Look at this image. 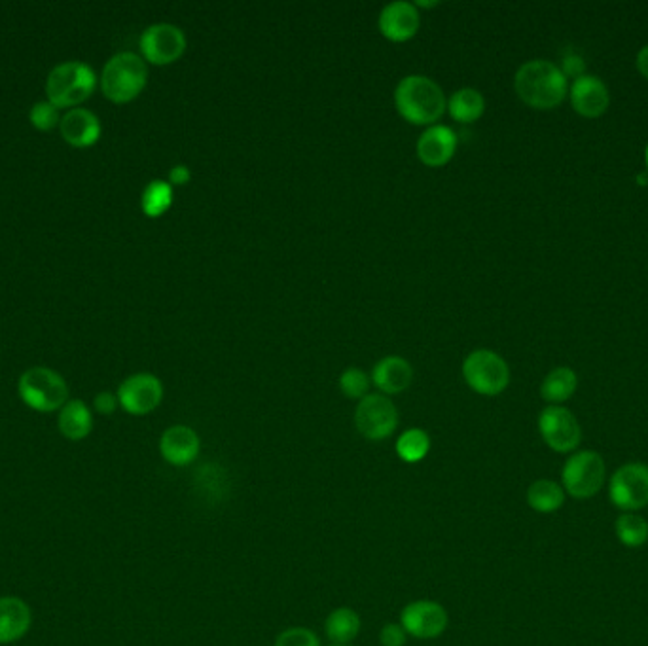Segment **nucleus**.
I'll return each instance as SVG.
<instances>
[{
	"label": "nucleus",
	"mask_w": 648,
	"mask_h": 646,
	"mask_svg": "<svg viewBox=\"0 0 648 646\" xmlns=\"http://www.w3.org/2000/svg\"><path fill=\"white\" fill-rule=\"evenodd\" d=\"M514 90L525 105L550 110L567 97L569 84L556 63L533 59L523 63L514 76Z\"/></svg>",
	"instance_id": "obj_1"
},
{
	"label": "nucleus",
	"mask_w": 648,
	"mask_h": 646,
	"mask_svg": "<svg viewBox=\"0 0 648 646\" xmlns=\"http://www.w3.org/2000/svg\"><path fill=\"white\" fill-rule=\"evenodd\" d=\"M395 107L406 122L431 127L444 116L448 101L442 88L429 76L410 74L396 86Z\"/></svg>",
	"instance_id": "obj_2"
},
{
	"label": "nucleus",
	"mask_w": 648,
	"mask_h": 646,
	"mask_svg": "<svg viewBox=\"0 0 648 646\" xmlns=\"http://www.w3.org/2000/svg\"><path fill=\"white\" fill-rule=\"evenodd\" d=\"M148 82V67L141 55L122 52L112 55L101 74V90L112 103H129L139 97Z\"/></svg>",
	"instance_id": "obj_3"
},
{
	"label": "nucleus",
	"mask_w": 648,
	"mask_h": 646,
	"mask_svg": "<svg viewBox=\"0 0 648 646\" xmlns=\"http://www.w3.org/2000/svg\"><path fill=\"white\" fill-rule=\"evenodd\" d=\"M97 86V76L82 61H67L52 69L46 80L48 101L59 108H76L88 101Z\"/></svg>",
	"instance_id": "obj_4"
},
{
	"label": "nucleus",
	"mask_w": 648,
	"mask_h": 646,
	"mask_svg": "<svg viewBox=\"0 0 648 646\" xmlns=\"http://www.w3.org/2000/svg\"><path fill=\"white\" fill-rule=\"evenodd\" d=\"M18 391L25 406L35 412H57L69 402L67 381L46 366H35L23 372L19 377Z\"/></svg>",
	"instance_id": "obj_5"
},
{
	"label": "nucleus",
	"mask_w": 648,
	"mask_h": 646,
	"mask_svg": "<svg viewBox=\"0 0 648 646\" xmlns=\"http://www.w3.org/2000/svg\"><path fill=\"white\" fill-rule=\"evenodd\" d=\"M607 467L599 453L584 449L571 455L561 472V487L575 499L595 497L605 485Z\"/></svg>",
	"instance_id": "obj_6"
},
{
	"label": "nucleus",
	"mask_w": 648,
	"mask_h": 646,
	"mask_svg": "<svg viewBox=\"0 0 648 646\" xmlns=\"http://www.w3.org/2000/svg\"><path fill=\"white\" fill-rule=\"evenodd\" d=\"M463 377L474 393L497 396L510 383V368L501 355L489 349H476L463 362Z\"/></svg>",
	"instance_id": "obj_7"
},
{
	"label": "nucleus",
	"mask_w": 648,
	"mask_h": 646,
	"mask_svg": "<svg viewBox=\"0 0 648 646\" xmlns=\"http://www.w3.org/2000/svg\"><path fill=\"white\" fill-rule=\"evenodd\" d=\"M400 415L395 402L381 393H370L359 400L355 410V427L362 438L381 442L395 434Z\"/></svg>",
	"instance_id": "obj_8"
},
{
	"label": "nucleus",
	"mask_w": 648,
	"mask_h": 646,
	"mask_svg": "<svg viewBox=\"0 0 648 646\" xmlns=\"http://www.w3.org/2000/svg\"><path fill=\"white\" fill-rule=\"evenodd\" d=\"M611 503L622 512H637L648 506V465L628 463L612 474Z\"/></svg>",
	"instance_id": "obj_9"
},
{
	"label": "nucleus",
	"mask_w": 648,
	"mask_h": 646,
	"mask_svg": "<svg viewBox=\"0 0 648 646\" xmlns=\"http://www.w3.org/2000/svg\"><path fill=\"white\" fill-rule=\"evenodd\" d=\"M408 637L429 641L440 637L450 624V614L444 605L432 599H415L400 612L398 622Z\"/></svg>",
	"instance_id": "obj_10"
},
{
	"label": "nucleus",
	"mask_w": 648,
	"mask_h": 646,
	"mask_svg": "<svg viewBox=\"0 0 648 646\" xmlns=\"http://www.w3.org/2000/svg\"><path fill=\"white\" fill-rule=\"evenodd\" d=\"M141 52L144 61L152 65H171L186 52V36L182 29L171 23L150 25L141 36Z\"/></svg>",
	"instance_id": "obj_11"
},
{
	"label": "nucleus",
	"mask_w": 648,
	"mask_h": 646,
	"mask_svg": "<svg viewBox=\"0 0 648 646\" xmlns=\"http://www.w3.org/2000/svg\"><path fill=\"white\" fill-rule=\"evenodd\" d=\"M539 431L546 446L558 453H571L582 440L575 415L563 406H548L539 415Z\"/></svg>",
	"instance_id": "obj_12"
},
{
	"label": "nucleus",
	"mask_w": 648,
	"mask_h": 646,
	"mask_svg": "<svg viewBox=\"0 0 648 646\" xmlns=\"http://www.w3.org/2000/svg\"><path fill=\"white\" fill-rule=\"evenodd\" d=\"M116 395L124 412L129 415H148L162 404V381L154 374H135L127 377Z\"/></svg>",
	"instance_id": "obj_13"
},
{
	"label": "nucleus",
	"mask_w": 648,
	"mask_h": 646,
	"mask_svg": "<svg viewBox=\"0 0 648 646\" xmlns=\"http://www.w3.org/2000/svg\"><path fill=\"white\" fill-rule=\"evenodd\" d=\"M201 438L188 425H173L165 429L160 438L163 461L171 467H188L199 457Z\"/></svg>",
	"instance_id": "obj_14"
},
{
	"label": "nucleus",
	"mask_w": 648,
	"mask_h": 646,
	"mask_svg": "<svg viewBox=\"0 0 648 646\" xmlns=\"http://www.w3.org/2000/svg\"><path fill=\"white\" fill-rule=\"evenodd\" d=\"M379 31L391 42H408L414 38L421 25L419 10L412 2L396 0L387 4L379 14Z\"/></svg>",
	"instance_id": "obj_15"
},
{
	"label": "nucleus",
	"mask_w": 648,
	"mask_h": 646,
	"mask_svg": "<svg viewBox=\"0 0 648 646\" xmlns=\"http://www.w3.org/2000/svg\"><path fill=\"white\" fill-rule=\"evenodd\" d=\"M569 97L576 112L586 118H597L605 114L611 103L609 88L594 74H584L573 80L569 88Z\"/></svg>",
	"instance_id": "obj_16"
},
{
	"label": "nucleus",
	"mask_w": 648,
	"mask_h": 646,
	"mask_svg": "<svg viewBox=\"0 0 648 646\" xmlns=\"http://www.w3.org/2000/svg\"><path fill=\"white\" fill-rule=\"evenodd\" d=\"M457 150V135L448 126L427 127L417 141V156L427 167H444Z\"/></svg>",
	"instance_id": "obj_17"
},
{
	"label": "nucleus",
	"mask_w": 648,
	"mask_h": 646,
	"mask_svg": "<svg viewBox=\"0 0 648 646\" xmlns=\"http://www.w3.org/2000/svg\"><path fill=\"white\" fill-rule=\"evenodd\" d=\"M33 624L31 607L16 595L0 597V645L23 639Z\"/></svg>",
	"instance_id": "obj_18"
},
{
	"label": "nucleus",
	"mask_w": 648,
	"mask_h": 646,
	"mask_svg": "<svg viewBox=\"0 0 648 646\" xmlns=\"http://www.w3.org/2000/svg\"><path fill=\"white\" fill-rule=\"evenodd\" d=\"M61 137L76 148H88L101 137V122L88 108H71L59 124Z\"/></svg>",
	"instance_id": "obj_19"
},
{
	"label": "nucleus",
	"mask_w": 648,
	"mask_h": 646,
	"mask_svg": "<svg viewBox=\"0 0 648 646\" xmlns=\"http://www.w3.org/2000/svg\"><path fill=\"white\" fill-rule=\"evenodd\" d=\"M414 381L412 364L402 357H385L379 360L372 372V383L385 396L404 393Z\"/></svg>",
	"instance_id": "obj_20"
},
{
	"label": "nucleus",
	"mask_w": 648,
	"mask_h": 646,
	"mask_svg": "<svg viewBox=\"0 0 648 646\" xmlns=\"http://www.w3.org/2000/svg\"><path fill=\"white\" fill-rule=\"evenodd\" d=\"M57 427L59 432L72 442H80L90 436L93 429V415L86 402L82 400H69L57 417Z\"/></svg>",
	"instance_id": "obj_21"
},
{
	"label": "nucleus",
	"mask_w": 648,
	"mask_h": 646,
	"mask_svg": "<svg viewBox=\"0 0 648 646\" xmlns=\"http://www.w3.org/2000/svg\"><path fill=\"white\" fill-rule=\"evenodd\" d=\"M362 622L359 612L340 607L334 609L324 620V633L332 641V645H349L359 637Z\"/></svg>",
	"instance_id": "obj_22"
},
{
	"label": "nucleus",
	"mask_w": 648,
	"mask_h": 646,
	"mask_svg": "<svg viewBox=\"0 0 648 646\" xmlns=\"http://www.w3.org/2000/svg\"><path fill=\"white\" fill-rule=\"evenodd\" d=\"M450 116L455 122L461 124H472L482 118L486 110V99L484 95L474 88H461L455 91L448 101Z\"/></svg>",
	"instance_id": "obj_23"
},
{
	"label": "nucleus",
	"mask_w": 648,
	"mask_h": 646,
	"mask_svg": "<svg viewBox=\"0 0 648 646\" xmlns=\"http://www.w3.org/2000/svg\"><path fill=\"white\" fill-rule=\"evenodd\" d=\"M578 377L575 370L567 366H559L552 370L548 376L544 377L540 385V396L550 402L552 406H559L561 402H567L571 396L575 395Z\"/></svg>",
	"instance_id": "obj_24"
},
{
	"label": "nucleus",
	"mask_w": 648,
	"mask_h": 646,
	"mask_svg": "<svg viewBox=\"0 0 648 646\" xmlns=\"http://www.w3.org/2000/svg\"><path fill=\"white\" fill-rule=\"evenodd\" d=\"M527 503L539 514H552L565 503V491L558 482L542 478L529 485Z\"/></svg>",
	"instance_id": "obj_25"
},
{
	"label": "nucleus",
	"mask_w": 648,
	"mask_h": 646,
	"mask_svg": "<svg viewBox=\"0 0 648 646\" xmlns=\"http://www.w3.org/2000/svg\"><path fill=\"white\" fill-rule=\"evenodd\" d=\"M395 449L396 455L404 463L408 465L421 463L431 451V436L423 429H408L398 436Z\"/></svg>",
	"instance_id": "obj_26"
},
{
	"label": "nucleus",
	"mask_w": 648,
	"mask_h": 646,
	"mask_svg": "<svg viewBox=\"0 0 648 646\" xmlns=\"http://www.w3.org/2000/svg\"><path fill=\"white\" fill-rule=\"evenodd\" d=\"M171 205H173V186L169 182L152 180L144 188L143 198H141L144 215L158 218L165 215Z\"/></svg>",
	"instance_id": "obj_27"
},
{
	"label": "nucleus",
	"mask_w": 648,
	"mask_h": 646,
	"mask_svg": "<svg viewBox=\"0 0 648 646\" xmlns=\"http://www.w3.org/2000/svg\"><path fill=\"white\" fill-rule=\"evenodd\" d=\"M616 537L628 546V548H639L648 540V523L641 518L637 512H624L616 520Z\"/></svg>",
	"instance_id": "obj_28"
},
{
	"label": "nucleus",
	"mask_w": 648,
	"mask_h": 646,
	"mask_svg": "<svg viewBox=\"0 0 648 646\" xmlns=\"http://www.w3.org/2000/svg\"><path fill=\"white\" fill-rule=\"evenodd\" d=\"M370 383L372 377L360 368H347L340 376V389L351 400H362L364 396L370 395Z\"/></svg>",
	"instance_id": "obj_29"
},
{
	"label": "nucleus",
	"mask_w": 648,
	"mask_h": 646,
	"mask_svg": "<svg viewBox=\"0 0 648 646\" xmlns=\"http://www.w3.org/2000/svg\"><path fill=\"white\" fill-rule=\"evenodd\" d=\"M273 646H321V639L313 629L294 626V628L283 629Z\"/></svg>",
	"instance_id": "obj_30"
},
{
	"label": "nucleus",
	"mask_w": 648,
	"mask_h": 646,
	"mask_svg": "<svg viewBox=\"0 0 648 646\" xmlns=\"http://www.w3.org/2000/svg\"><path fill=\"white\" fill-rule=\"evenodd\" d=\"M29 120L38 131H52L54 127L61 124L59 108L52 105L50 101H38L29 112Z\"/></svg>",
	"instance_id": "obj_31"
},
{
	"label": "nucleus",
	"mask_w": 648,
	"mask_h": 646,
	"mask_svg": "<svg viewBox=\"0 0 648 646\" xmlns=\"http://www.w3.org/2000/svg\"><path fill=\"white\" fill-rule=\"evenodd\" d=\"M559 69L565 74V78H573V80H576V78H580V76L586 74V61H584L582 55L576 54V52H569V54L563 55Z\"/></svg>",
	"instance_id": "obj_32"
},
{
	"label": "nucleus",
	"mask_w": 648,
	"mask_h": 646,
	"mask_svg": "<svg viewBox=\"0 0 648 646\" xmlns=\"http://www.w3.org/2000/svg\"><path fill=\"white\" fill-rule=\"evenodd\" d=\"M408 641V633L400 624H385L379 631V643L381 646H404Z\"/></svg>",
	"instance_id": "obj_33"
},
{
	"label": "nucleus",
	"mask_w": 648,
	"mask_h": 646,
	"mask_svg": "<svg viewBox=\"0 0 648 646\" xmlns=\"http://www.w3.org/2000/svg\"><path fill=\"white\" fill-rule=\"evenodd\" d=\"M118 406H120L118 395L108 393V391H103V393H99L93 398V408H95V412L101 413V415H112V413L116 412Z\"/></svg>",
	"instance_id": "obj_34"
},
{
	"label": "nucleus",
	"mask_w": 648,
	"mask_h": 646,
	"mask_svg": "<svg viewBox=\"0 0 648 646\" xmlns=\"http://www.w3.org/2000/svg\"><path fill=\"white\" fill-rule=\"evenodd\" d=\"M192 179V173L186 165H175L171 171H169V184L171 186H184L186 182H190Z\"/></svg>",
	"instance_id": "obj_35"
},
{
	"label": "nucleus",
	"mask_w": 648,
	"mask_h": 646,
	"mask_svg": "<svg viewBox=\"0 0 648 646\" xmlns=\"http://www.w3.org/2000/svg\"><path fill=\"white\" fill-rule=\"evenodd\" d=\"M637 69H639V72L645 76L648 80V44L647 46H643L641 50H639V54H637Z\"/></svg>",
	"instance_id": "obj_36"
},
{
	"label": "nucleus",
	"mask_w": 648,
	"mask_h": 646,
	"mask_svg": "<svg viewBox=\"0 0 648 646\" xmlns=\"http://www.w3.org/2000/svg\"><path fill=\"white\" fill-rule=\"evenodd\" d=\"M645 163H647V169H648V144H647V152H645Z\"/></svg>",
	"instance_id": "obj_37"
},
{
	"label": "nucleus",
	"mask_w": 648,
	"mask_h": 646,
	"mask_svg": "<svg viewBox=\"0 0 648 646\" xmlns=\"http://www.w3.org/2000/svg\"><path fill=\"white\" fill-rule=\"evenodd\" d=\"M330 646H349V645H330Z\"/></svg>",
	"instance_id": "obj_38"
}]
</instances>
